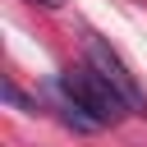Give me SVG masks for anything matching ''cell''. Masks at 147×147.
I'll return each mask as SVG.
<instances>
[{
  "label": "cell",
  "mask_w": 147,
  "mask_h": 147,
  "mask_svg": "<svg viewBox=\"0 0 147 147\" xmlns=\"http://www.w3.org/2000/svg\"><path fill=\"white\" fill-rule=\"evenodd\" d=\"M55 96H60V106L64 110H78V115H87L96 129H110V124H119V119H129L133 110H129V101L92 69V64H69V69H60L55 74Z\"/></svg>",
  "instance_id": "obj_1"
},
{
  "label": "cell",
  "mask_w": 147,
  "mask_h": 147,
  "mask_svg": "<svg viewBox=\"0 0 147 147\" xmlns=\"http://www.w3.org/2000/svg\"><path fill=\"white\" fill-rule=\"evenodd\" d=\"M87 64H92V69H96V74H101V78H106V83L129 101L133 115H147V92L138 87V78L129 74V64H124V60H119V55H115L96 32H87Z\"/></svg>",
  "instance_id": "obj_2"
},
{
  "label": "cell",
  "mask_w": 147,
  "mask_h": 147,
  "mask_svg": "<svg viewBox=\"0 0 147 147\" xmlns=\"http://www.w3.org/2000/svg\"><path fill=\"white\" fill-rule=\"evenodd\" d=\"M28 5H41V9H60L64 0H28Z\"/></svg>",
  "instance_id": "obj_3"
}]
</instances>
